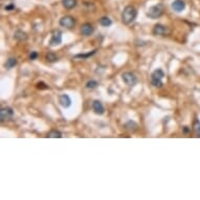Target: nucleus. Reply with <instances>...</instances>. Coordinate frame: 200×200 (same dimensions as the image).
I'll return each mask as SVG.
<instances>
[{
	"mask_svg": "<svg viewBox=\"0 0 200 200\" xmlns=\"http://www.w3.org/2000/svg\"><path fill=\"white\" fill-rule=\"evenodd\" d=\"M136 16H137V11L132 5H128L124 8L122 13V22L126 25H129L135 20Z\"/></svg>",
	"mask_w": 200,
	"mask_h": 200,
	"instance_id": "obj_1",
	"label": "nucleus"
},
{
	"mask_svg": "<svg viewBox=\"0 0 200 200\" xmlns=\"http://www.w3.org/2000/svg\"><path fill=\"white\" fill-rule=\"evenodd\" d=\"M163 78H165V72L161 69H156L151 74V83L154 87H162L163 85Z\"/></svg>",
	"mask_w": 200,
	"mask_h": 200,
	"instance_id": "obj_2",
	"label": "nucleus"
},
{
	"mask_svg": "<svg viewBox=\"0 0 200 200\" xmlns=\"http://www.w3.org/2000/svg\"><path fill=\"white\" fill-rule=\"evenodd\" d=\"M163 10H165V8H163L162 4L158 3V4H155V5L151 6V8L148 10L146 15L149 18H151V19H157V18H159L163 14Z\"/></svg>",
	"mask_w": 200,
	"mask_h": 200,
	"instance_id": "obj_3",
	"label": "nucleus"
},
{
	"mask_svg": "<svg viewBox=\"0 0 200 200\" xmlns=\"http://www.w3.org/2000/svg\"><path fill=\"white\" fill-rule=\"evenodd\" d=\"M122 79H123V81L125 82V84L128 86H134L137 83V78H136L133 72H130V71L124 72V74H122Z\"/></svg>",
	"mask_w": 200,
	"mask_h": 200,
	"instance_id": "obj_4",
	"label": "nucleus"
},
{
	"mask_svg": "<svg viewBox=\"0 0 200 200\" xmlns=\"http://www.w3.org/2000/svg\"><path fill=\"white\" fill-rule=\"evenodd\" d=\"M14 116V110L11 107H3L0 110V120L6 122V120H12Z\"/></svg>",
	"mask_w": 200,
	"mask_h": 200,
	"instance_id": "obj_5",
	"label": "nucleus"
},
{
	"mask_svg": "<svg viewBox=\"0 0 200 200\" xmlns=\"http://www.w3.org/2000/svg\"><path fill=\"white\" fill-rule=\"evenodd\" d=\"M60 25L66 28H72L76 25V19L72 16H64L60 19Z\"/></svg>",
	"mask_w": 200,
	"mask_h": 200,
	"instance_id": "obj_6",
	"label": "nucleus"
},
{
	"mask_svg": "<svg viewBox=\"0 0 200 200\" xmlns=\"http://www.w3.org/2000/svg\"><path fill=\"white\" fill-rule=\"evenodd\" d=\"M154 36H168L170 34V29L162 24H156L152 31Z\"/></svg>",
	"mask_w": 200,
	"mask_h": 200,
	"instance_id": "obj_7",
	"label": "nucleus"
},
{
	"mask_svg": "<svg viewBox=\"0 0 200 200\" xmlns=\"http://www.w3.org/2000/svg\"><path fill=\"white\" fill-rule=\"evenodd\" d=\"M61 43H62V33H61L59 29L54 31L51 39L49 41V45L54 47V46H57V45H60Z\"/></svg>",
	"mask_w": 200,
	"mask_h": 200,
	"instance_id": "obj_8",
	"label": "nucleus"
},
{
	"mask_svg": "<svg viewBox=\"0 0 200 200\" xmlns=\"http://www.w3.org/2000/svg\"><path fill=\"white\" fill-rule=\"evenodd\" d=\"M94 31V27L91 25L90 23H85L83 24L81 27V34L85 37H89L93 34Z\"/></svg>",
	"mask_w": 200,
	"mask_h": 200,
	"instance_id": "obj_9",
	"label": "nucleus"
},
{
	"mask_svg": "<svg viewBox=\"0 0 200 200\" xmlns=\"http://www.w3.org/2000/svg\"><path fill=\"white\" fill-rule=\"evenodd\" d=\"M92 109H93L95 114L102 115L105 113V108H104L103 104L100 101H97V100H95V101H93V103H92Z\"/></svg>",
	"mask_w": 200,
	"mask_h": 200,
	"instance_id": "obj_10",
	"label": "nucleus"
},
{
	"mask_svg": "<svg viewBox=\"0 0 200 200\" xmlns=\"http://www.w3.org/2000/svg\"><path fill=\"white\" fill-rule=\"evenodd\" d=\"M172 8L177 13L182 12L185 8V2L183 0H175L173 3H172Z\"/></svg>",
	"mask_w": 200,
	"mask_h": 200,
	"instance_id": "obj_11",
	"label": "nucleus"
},
{
	"mask_svg": "<svg viewBox=\"0 0 200 200\" xmlns=\"http://www.w3.org/2000/svg\"><path fill=\"white\" fill-rule=\"evenodd\" d=\"M59 103H60V105L62 107H64V108H68V107L71 106V100H70L69 95L62 94L59 97Z\"/></svg>",
	"mask_w": 200,
	"mask_h": 200,
	"instance_id": "obj_12",
	"label": "nucleus"
},
{
	"mask_svg": "<svg viewBox=\"0 0 200 200\" xmlns=\"http://www.w3.org/2000/svg\"><path fill=\"white\" fill-rule=\"evenodd\" d=\"M14 38H15V40H17L18 42H23V41L27 40V35L23 31H17L15 33V35H14Z\"/></svg>",
	"mask_w": 200,
	"mask_h": 200,
	"instance_id": "obj_13",
	"label": "nucleus"
},
{
	"mask_svg": "<svg viewBox=\"0 0 200 200\" xmlns=\"http://www.w3.org/2000/svg\"><path fill=\"white\" fill-rule=\"evenodd\" d=\"M17 59L16 58H13V57H11V58H8V60H6L5 64H4V67L6 68V69H12L17 65Z\"/></svg>",
	"mask_w": 200,
	"mask_h": 200,
	"instance_id": "obj_14",
	"label": "nucleus"
},
{
	"mask_svg": "<svg viewBox=\"0 0 200 200\" xmlns=\"http://www.w3.org/2000/svg\"><path fill=\"white\" fill-rule=\"evenodd\" d=\"M62 4L66 10H71L77 5V0H63Z\"/></svg>",
	"mask_w": 200,
	"mask_h": 200,
	"instance_id": "obj_15",
	"label": "nucleus"
},
{
	"mask_svg": "<svg viewBox=\"0 0 200 200\" xmlns=\"http://www.w3.org/2000/svg\"><path fill=\"white\" fill-rule=\"evenodd\" d=\"M100 24H101L102 26H104V27H108V26H110L111 24H112V20H111L109 17L104 16V17H102L101 19H100Z\"/></svg>",
	"mask_w": 200,
	"mask_h": 200,
	"instance_id": "obj_16",
	"label": "nucleus"
},
{
	"mask_svg": "<svg viewBox=\"0 0 200 200\" xmlns=\"http://www.w3.org/2000/svg\"><path fill=\"white\" fill-rule=\"evenodd\" d=\"M46 137L49 138H61L62 137V133L58 130H51L48 133H47Z\"/></svg>",
	"mask_w": 200,
	"mask_h": 200,
	"instance_id": "obj_17",
	"label": "nucleus"
},
{
	"mask_svg": "<svg viewBox=\"0 0 200 200\" xmlns=\"http://www.w3.org/2000/svg\"><path fill=\"white\" fill-rule=\"evenodd\" d=\"M125 128H126L127 130L135 131L136 129H137V124H136L135 122H133V120H129V122H127L126 124H125Z\"/></svg>",
	"mask_w": 200,
	"mask_h": 200,
	"instance_id": "obj_18",
	"label": "nucleus"
},
{
	"mask_svg": "<svg viewBox=\"0 0 200 200\" xmlns=\"http://www.w3.org/2000/svg\"><path fill=\"white\" fill-rule=\"evenodd\" d=\"M97 86H99V83L94 80H90L86 83V88H87V89H94Z\"/></svg>",
	"mask_w": 200,
	"mask_h": 200,
	"instance_id": "obj_19",
	"label": "nucleus"
},
{
	"mask_svg": "<svg viewBox=\"0 0 200 200\" xmlns=\"http://www.w3.org/2000/svg\"><path fill=\"white\" fill-rule=\"evenodd\" d=\"M46 60L48 62H56V61H58V57L54 53H48L46 54Z\"/></svg>",
	"mask_w": 200,
	"mask_h": 200,
	"instance_id": "obj_20",
	"label": "nucleus"
},
{
	"mask_svg": "<svg viewBox=\"0 0 200 200\" xmlns=\"http://www.w3.org/2000/svg\"><path fill=\"white\" fill-rule=\"evenodd\" d=\"M97 53V51H92L91 53H88V54H77L76 58H80V59H86V58H89V57L93 56V54Z\"/></svg>",
	"mask_w": 200,
	"mask_h": 200,
	"instance_id": "obj_21",
	"label": "nucleus"
},
{
	"mask_svg": "<svg viewBox=\"0 0 200 200\" xmlns=\"http://www.w3.org/2000/svg\"><path fill=\"white\" fill-rule=\"evenodd\" d=\"M193 129H194L195 133L197 134V136H200V122L199 120H196L193 125Z\"/></svg>",
	"mask_w": 200,
	"mask_h": 200,
	"instance_id": "obj_22",
	"label": "nucleus"
},
{
	"mask_svg": "<svg viewBox=\"0 0 200 200\" xmlns=\"http://www.w3.org/2000/svg\"><path fill=\"white\" fill-rule=\"evenodd\" d=\"M37 88L38 89H48L49 87L44 83V82H39V83L37 84Z\"/></svg>",
	"mask_w": 200,
	"mask_h": 200,
	"instance_id": "obj_23",
	"label": "nucleus"
},
{
	"mask_svg": "<svg viewBox=\"0 0 200 200\" xmlns=\"http://www.w3.org/2000/svg\"><path fill=\"white\" fill-rule=\"evenodd\" d=\"M38 53L37 51H31V54H29V60H36V59L38 58Z\"/></svg>",
	"mask_w": 200,
	"mask_h": 200,
	"instance_id": "obj_24",
	"label": "nucleus"
},
{
	"mask_svg": "<svg viewBox=\"0 0 200 200\" xmlns=\"http://www.w3.org/2000/svg\"><path fill=\"white\" fill-rule=\"evenodd\" d=\"M5 10H6V11H13V10H15V5H14V4H8V5H5Z\"/></svg>",
	"mask_w": 200,
	"mask_h": 200,
	"instance_id": "obj_25",
	"label": "nucleus"
},
{
	"mask_svg": "<svg viewBox=\"0 0 200 200\" xmlns=\"http://www.w3.org/2000/svg\"><path fill=\"white\" fill-rule=\"evenodd\" d=\"M183 132H185V133H187V132H189V129L187 128V127H185V129H183Z\"/></svg>",
	"mask_w": 200,
	"mask_h": 200,
	"instance_id": "obj_26",
	"label": "nucleus"
}]
</instances>
